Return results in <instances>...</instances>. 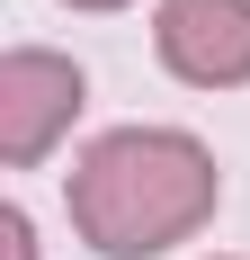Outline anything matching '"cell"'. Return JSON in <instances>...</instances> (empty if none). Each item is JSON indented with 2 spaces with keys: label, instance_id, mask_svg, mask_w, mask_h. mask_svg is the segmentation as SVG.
<instances>
[{
  "label": "cell",
  "instance_id": "cell-1",
  "mask_svg": "<svg viewBox=\"0 0 250 260\" xmlns=\"http://www.w3.org/2000/svg\"><path fill=\"white\" fill-rule=\"evenodd\" d=\"M215 198H224L215 153L179 126H116L72 171V224L107 260H152L170 242H188L215 215Z\"/></svg>",
  "mask_w": 250,
  "mask_h": 260
},
{
  "label": "cell",
  "instance_id": "cell-2",
  "mask_svg": "<svg viewBox=\"0 0 250 260\" xmlns=\"http://www.w3.org/2000/svg\"><path fill=\"white\" fill-rule=\"evenodd\" d=\"M72 117H80V63H63L45 45H9L0 54V161L9 171L45 161Z\"/></svg>",
  "mask_w": 250,
  "mask_h": 260
},
{
  "label": "cell",
  "instance_id": "cell-3",
  "mask_svg": "<svg viewBox=\"0 0 250 260\" xmlns=\"http://www.w3.org/2000/svg\"><path fill=\"white\" fill-rule=\"evenodd\" d=\"M161 63L197 90H241L250 81V0H161Z\"/></svg>",
  "mask_w": 250,
  "mask_h": 260
},
{
  "label": "cell",
  "instance_id": "cell-4",
  "mask_svg": "<svg viewBox=\"0 0 250 260\" xmlns=\"http://www.w3.org/2000/svg\"><path fill=\"white\" fill-rule=\"evenodd\" d=\"M0 242H9V260H36V234H27V215H18V207L0 215Z\"/></svg>",
  "mask_w": 250,
  "mask_h": 260
},
{
  "label": "cell",
  "instance_id": "cell-5",
  "mask_svg": "<svg viewBox=\"0 0 250 260\" xmlns=\"http://www.w3.org/2000/svg\"><path fill=\"white\" fill-rule=\"evenodd\" d=\"M72 9H125V0H72Z\"/></svg>",
  "mask_w": 250,
  "mask_h": 260
}]
</instances>
